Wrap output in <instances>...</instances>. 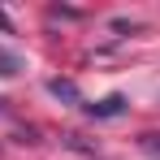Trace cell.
Returning a JSON list of instances; mask_svg holds the SVG:
<instances>
[{
    "mask_svg": "<svg viewBox=\"0 0 160 160\" xmlns=\"http://www.w3.org/2000/svg\"><path fill=\"white\" fill-rule=\"evenodd\" d=\"M82 112L87 117H121L126 112V95H104V100H95V104H82Z\"/></svg>",
    "mask_w": 160,
    "mask_h": 160,
    "instance_id": "cell-1",
    "label": "cell"
},
{
    "mask_svg": "<svg viewBox=\"0 0 160 160\" xmlns=\"http://www.w3.org/2000/svg\"><path fill=\"white\" fill-rule=\"evenodd\" d=\"M18 69H22V56L13 52V48H4V43H0V78H13Z\"/></svg>",
    "mask_w": 160,
    "mask_h": 160,
    "instance_id": "cell-3",
    "label": "cell"
},
{
    "mask_svg": "<svg viewBox=\"0 0 160 160\" xmlns=\"http://www.w3.org/2000/svg\"><path fill=\"white\" fill-rule=\"evenodd\" d=\"M48 91H52L56 100H65V104H82L78 87H74V82H69V78H52V82H48Z\"/></svg>",
    "mask_w": 160,
    "mask_h": 160,
    "instance_id": "cell-2",
    "label": "cell"
},
{
    "mask_svg": "<svg viewBox=\"0 0 160 160\" xmlns=\"http://www.w3.org/2000/svg\"><path fill=\"white\" fill-rule=\"evenodd\" d=\"M138 143H143V152H152V156L160 160V134H143Z\"/></svg>",
    "mask_w": 160,
    "mask_h": 160,
    "instance_id": "cell-4",
    "label": "cell"
}]
</instances>
